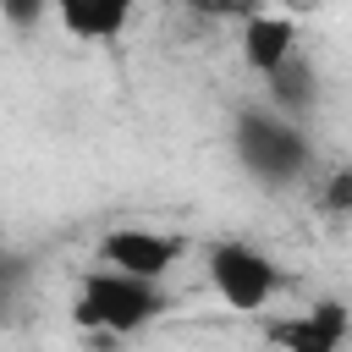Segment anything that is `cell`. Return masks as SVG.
Returning <instances> with one entry per match:
<instances>
[{"mask_svg":"<svg viewBox=\"0 0 352 352\" xmlns=\"http://www.w3.org/2000/svg\"><path fill=\"white\" fill-rule=\"evenodd\" d=\"M44 6H50V0H0V16H6L11 28H33V22L44 16Z\"/></svg>","mask_w":352,"mask_h":352,"instance_id":"10","label":"cell"},{"mask_svg":"<svg viewBox=\"0 0 352 352\" xmlns=\"http://www.w3.org/2000/svg\"><path fill=\"white\" fill-rule=\"evenodd\" d=\"M297 55V28L286 22V16H264V11H253L248 22H242V60L258 72V77H270L275 66H286Z\"/></svg>","mask_w":352,"mask_h":352,"instance_id":"6","label":"cell"},{"mask_svg":"<svg viewBox=\"0 0 352 352\" xmlns=\"http://www.w3.org/2000/svg\"><path fill=\"white\" fill-rule=\"evenodd\" d=\"M209 280H214V292H220L231 308L253 314V308L275 302V292H280V264H275L270 253L248 248V242H214V248H209Z\"/></svg>","mask_w":352,"mask_h":352,"instance_id":"3","label":"cell"},{"mask_svg":"<svg viewBox=\"0 0 352 352\" xmlns=\"http://www.w3.org/2000/svg\"><path fill=\"white\" fill-rule=\"evenodd\" d=\"M264 336L280 352H341V341H346V302L341 297H324V302H314L302 314L270 319Z\"/></svg>","mask_w":352,"mask_h":352,"instance_id":"5","label":"cell"},{"mask_svg":"<svg viewBox=\"0 0 352 352\" xmlns=\"http://www.w3.org/2000/svg\"><path fill=\"white\" fill-rule=\"evenodd\" d=\"M6 302H11V280H6V270H0V314H6Z\"/></svg>","mask_w":352,"mask_h":352,"instance_id":"12","label":"cell"},{"mask_svg":"<svg viewBox=\"0 0 352 352\" xmlns=\"http://www.w3.org/2000/svg\"><path fill=\"white\" fill-rule=\"evenodd\" d=\"M236 160H242L258 182L286 187V182L308 176L314 148H308V138H302L297 121H286V116H275V110H242V116H236Z\"/></svg>","mask_w":352,"mask_h":352,"instance_id":"2","label":"cell"},{"mask_svg":"<svg viewBox=\"0 0 352 352\" xmlns=\"http://www.w3.org/2000/svg\"><path fill=\"white\" fill-rule=\"evenodd\" d=\"M204 16H253V0H187Z\"/></svg>","mask_w":352,"mask_h":352,"instance_id":"11","label":"cell"},{"mask_svg":"<svg viewBox=\"0 0 352 352\" xmlns=\"http://www.w3.org/2000/svg\"><path fill=\"white\" fill-rule=\"evenodd\" d=\"M182 258V236H165V231H148V226H116L104 242H99V264L116 270V275H132V280H154Z\"/></svg>","mask_w":352,"mask_h":352,"instance_id":"4","label":"cell"},{"mask_svg":"<svg viewBox=\"0 0 352 352\" xmlns=\"http://www.w3.org/2000/svg\"><path fill=\"white\" fill-rule=\"evenodd\" d=\"M60 28L77 38H116L132 16V0H50Z\"/></svg>","mask_w":352,"mask_h":352,"instance_id":"7","label":"cell"},{"mask_svg":"<svg viewBox=\"0 0 352 352\" xmlns=\"http://www.w3.org/2000/svg\"><path fill=\"white\" fill-rule=\"evenodd\" d=\"M324 209H330V214H346V209H352V170H346V165H341V170H330Z\"/></svg>","mask_w":352,"mask_h":352,"instance_id":"9","label":"cell"},{"mask_svg":"<svg viewBox=\"0 0 352 352\" xmlns=\"http://www.w3.org/2000/svg\"><path fill=\"white\" fill-rule=\"evenodd\" d=\"M270 88H275V104L280 110H308L314 104V66L302 55H292L286 66L270 72Z\"/></svg>","mask_w":352,"mask_h":352,"instance_id":"8","label":"cell"},{"mask_svg":"<svg viewBox=\"0 0 352 352\" xmlns=\"http://www.w3.org/2000/svg\"><path fill=\"white\" fill-rule=\"evenodd\" d=\"M77 324L82 330H110V336H132L143 324H154L165 314V292L154 280H132L116 270H94L77 286Z\"/></svg>","mask_w":352,"mask_h":352,"instance_id":"1","label":"cell"}]
</instances>
